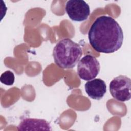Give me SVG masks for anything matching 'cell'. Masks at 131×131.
I'll return each instance as SVG.
<instances>
[{
  "instance_id": "1",
  "label": "cell",
  "mask_w": 131,
  "mask_h": 131,
  "mask_svg": "<svg viewBox=\"0 0 131 131\" xmlns=\"http://www.w3.org/2000/svg\"><path fill=\"white\" fill-rule=\"evenodd\" d=\"M89 43L99 53L110 54L117 51L123 40V33L118 24L110 16L102 15L92 24L88 32Z\"/></svg>"
},
{
  "instance_id": "2",
  "label": "cell",
  "mask_w": 131,
  "mask_h": 131,
  "mask_svg": "<svg viewBox=\"0 0 131 131\" xmlns=\"http://www.w3.org/2000/svg\"><path fill=\"white\" fill-rule=\"evenodd\" d=\"M82 55V50L80 45L69 38L59 40L53 51L55 64L62 69L75 67Z\"/></svg>"
},
{
  "instance_id": "3",
  "label": "cell",
  "mask_w": 131,
  "mask_h": 131,
  "mask_svg": "<svg viewBox=\"0 0 131 131\" xmlns=\"http://www.w3.org/2000/svg\"><path fill=\"white\" fill-rule=\"evenodd\" d=\"M130 79L124 75L115 77L109 84V90L112 96L121 102L130 100Z\"/></svg>"
},
{
  "instance_id": "4",
  "label": "cell",
  "mask_w": 131,
  "mask_h": 131,
  "mask_svg": "<svg viewBox=\"0 0 131 131\" xmlns=\"http://www.w3.org/2000/svg\"><path fill=\"white\" fill-rule=\"evenodd\" d=\"M100 68V63L97 58L92 55L88 54L79 61L77 73L80 79L89 81L97 77Z\"/></svg>"
},
{
  "instance_id": "5",
  "label": "cell",
  "mask_w": 131,
  "mask_h": 131,
  "mask_svg": "<svg viewBox=\"0 0 131 131\" xmlns=\"http://www.w3.org/2000/svg\"><path fill=\"white\" fill-rule=\"evenodd\" d=\"M66 11L71 19L74 21H83L90 14L89 5L83 0H70L66 4Z\"/></svg>"
},
{
  "instance_id": "6",
  "label": "cell",
  "mask_w": 131,
  "mask_h": 131,
  "mask_svg": "<svg viewBox=\"0 0 131 131\" xmlns=\"http://www.w3.org/2000/svg\"><path fill=\"white\" fill-rule=\"evenodd\" d=\"M84 88L88 96L92 99L100 100L106 92V85L102 79L96 78L86 82Z\"/></svg>"
},
{
  "instance_id": "7",
  "label": "cell",
  "mask_w": 131,
  "mask_h": 131,
  "mask_svg": "<svg viewBox=\"0 0 131 131\" xmlns=\"http://www.w3.org/2000/svg\"><path fill=\"white\" fill-rule=\"evenodd\" d=\"M18 130H52L49 122L36 118L23 119L17 126Z\"/></svg>"
},
{
  "instance_id": "8",
  "label": "cell",
  "mask_w": 131,
  "mask_h": 131,
  "mask_svg": "<svg viewBox=\"0 0 131 131\" xmlns=\"http://www.w3.org/2000/svg\"><path fill=\"white\" fill-rule=\"evenodd\" d=\"M14 80L15 77L13 73L9 70L2 73L0 77L1 82L8 86L12 85L14 82Z\"/></svg>"
}]
</instances>
